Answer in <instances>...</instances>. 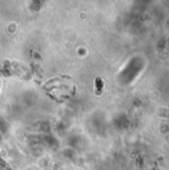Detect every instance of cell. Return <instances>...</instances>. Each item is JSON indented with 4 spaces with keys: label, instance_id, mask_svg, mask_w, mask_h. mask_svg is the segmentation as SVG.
<instances>
[]
</instances>
